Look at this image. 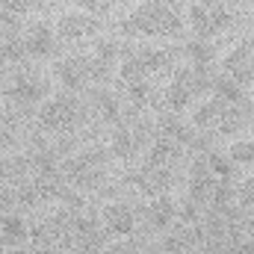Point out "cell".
Here are the masks:
<instances>
[{"instance_id": "1", "label": "cell", "mask_w": 254, "mask_h": 254, "mask_svg": "<svg viewBox=\"0 0 254 254\" xmlns=\"http://www.w3.org/2000/svg\"><path fill=\"white\" fill-rule=\"evenodd\" d=\"M122 27H125V33L169 36V33H178V30H181V18H178V12H172L166 3L151 0V3H145V6H139Z\"/></svg>"}, {"instance_id": "2", "label": "cell", "mask_w": 254, "mask_h": 254, "mask_svg": "<svg viewBox=\"0 0 254 254\" xmlns=\"http://www.w3.org/2000/svg\"><path fill=\"white\" fill-rule=\"evenodd\" d=\"M190 18H192V27H195V33H198V39L216 36V33H222V30L231 24V12H228L222 3H216V0L195 3L192 12H190Z\"/></svg>"}, {"instance_id": "3", "label": "cell", "mask_w": 254, "mask_h": 254, "mask_svg": "<svg viewBox=\"0 0 254 254\" xmlns=\"http://www.w3.org/2000/svg\"><path fill=\"white\" fill-rule=\"evenodd\" d=\"M39 119H42V125L48 127V130H63V127H68L74 119H77V101H74L71 95L54 98L51 104L42 107Z\"/></svg>"}, {"instance_id": "4", "label": "cell", "mask_w": 254, "mask_h": 254, "mask_svg": "<svg viewBox=\"0 0 254 254\" xmlns=\"http://www.w3.org/2000/svg\"><path fill=\"white\" fill-rule=\"evenodd\" d=\"M57 74L68 89H80L86 80L95 77V65H92L89 57H71V60H63L57 65Z\"/></svg>"}, {"instance_id": "5", "label": "cell", "mask_w": 254, "mask_h": 254, "mask_svg": "<svg viewBox=\"0 0 254 254\" xmlns=\"http://www.w3.org/2000/svg\"><path fill=\"white\" fill-rule=\"evenodd\" d=\"M228 74L237 80V83H252L254 80V42H246V45H240L231 57H228Z\"/></svg>"}, {"instance_id": "6", "label": "cell", "mask_w": 254, "mask_h": 254, "mask_svg": "<svg viewBox=\"0 0 254 254\" xmlns=\"http://www.w3.org/2000/svg\"><path fill=\"white\" fill-rule=\"evenodd\" d=\"M57 30H60L63 39L74 42V39H83V36L95 33L98 30V21L92 15H86V12H71V15H63L60 18V27Z\"/></svg>"}, {"instance_id": "7", "label": "cell", "mask_w": 254, "mask_h": 254, "mask_svg": "<svg viewBox=\"0 0 254 254\" xmlns=\"http://www.w3.org/2000/svg\"><path fill=\"white\" fill-rule=\"evenodd\" d=\"M195 95H198V92H195V71H192V68H181V71L175 74L172 89H169V104H172L175 110H181V107L190 104Z\"/></svg>"}, {"instance_id": "8", "label": "cell", "mask_w": 254, "mask_h": 254, "mask_svg": "<svg viewBox=\"0 0 254 254\" xmlns=\"http://www.w3.org/2000/svg\"><path fill=\"white\" fill-rule=\"evenodd\" d=\"M54 48H57V39H54L51 24H36L27 36V54L30 57H51Z\"/></svg>"}, {"instance_id": "9", "label": "cell", "mask_w": 254, "mask_h": 254, "mask_svg": "<svg viewBox=\"0 0 254 254\" xmlns=\"http://www.w3.org/2000/svg\"><path fill=\"white\" fill-rule=\"evenodd\" d=\"M45 95H48V83H45L42 77L24 74V77H18V83L12 86V98L21 101V104H36V101H42Z\"/></svg>"}, {"instance_id": "10", "label": "cell", "mask_w": 254, "mask_h": 254, "mask_svg": "<svg viewBox=\"0 0 254 254\" xmlns=\"http://www.w3.org/2000/svg\"><path fill=\"white\" fill-rule=\"evenodd\" d=\"M104 222L113 234H130L133 231V210H127L125 204H110L104 210Z\"/></svg>"}, {"instance_id": "11", "label": "cell", "mask_w": 254, "mask_h": 254, "mask_svg": "<svg viewBox=\"0 0 254 254\" xmlns=\"http://www.w3.org/2000/svg\"><path fill=\"white\" fill-rule=\"evenodd\" d=\"M148 219L154 222V228H169V225L175 222V204H172L169 198H157V201H151V207H148Z\"/></svg>"}, {"instance_id": "12", "label": "cell", "mask_w": 254, "mask_h": 254, "mask_svg": "<svg viewBox=\"0 0 254 254\" xmlns=\"http://www.w3.org/2000/svg\"><path fill=\"white\" fill-rule=\"evenodd\" d=\"M222 110H225V104H219V101L201 104V110L195 113V125H198V127H204V130H210V127H219Z\"/></svg>"}, {"instance_id": "13", "label": "cell", "mask_w": 254, "mask_h": 254, "mask_svg": "<svg viewBox=\"0 0 254 254\" xmlns=\"http://www.w3.org/2000/svg\"><path fill=\"white\" fill-rule=\"evenodd\" d=\"M133 148H136V139L127 133L125 127H122V130H116V136H113V151H116V157L127 160V157L133 154Z\"/></svg>"}, {"instance_id": "14", "label": "cell", "mask_w": 254, "mask_h": 254, "mask_svg": "<svg viewBox=\"0 0 254 254\" xmlns=\"http://www.w3.org/2000/svg\"><path fill=\"white\" fill-rule=\"evenodd\" d=\"M187 51H190L192 63H195V65H201V68L213 63V48H210L207 42H192V45L187 48Z\"/></svg>"}, {"instance_id": "15", "label": "cell", "mask_w": 254, "mask_h": 254, "mask_svg": "<svg viewBox=\"0 0 254 254\" xmlns=\"http://www.w3.org/2000/svg\"><path fill=\"white\" fill-rule=\"evenodd\" d=\"M3 237H6L9 243H21V240L27 237V228H24V222H21L18 216L6 219V222H3Z\"/></svg>"}, {"instance_id": "16", "label": "cell", "mask_w": 254, "mask_h": 254, "mask_svg": "<svg viewBox=\"0 0 254 254\" xmlns=\"http://www.w3.org/2000/svg\"><path fill=\"white\" fill-rule=\"evenodd\" d=\"M207 166H210V172H213V175H219L222 181H231V178H234V166H231L228 160H222L219 154H210Z\"/></svg>"}, {"instance_id": "17", "label": "cell", "mask_w": 254, "mask_h": 254, "mask_svg": "<svg viewBox=\"0 0 254 254\" xmlns=\"http://www.w3.org/2000/svg\"><path fill=\"white\" fill-rule=\"evenodd\" d=\"M190 243H192V234H190V231H178L175 237H169V240H166V246H163V249H166L169 254L187 252V249H190Z\"/></svg>"}, {"instance_id": "18", "label": "cell", "mask_w": 254, "mask_h": 254, "mask_svg": "<svg viewBox=\"0 0 254 254\" xmlns=\"http://www.w3.org/2000/svg\"><path fill=\"white\" fill-rule=\"evenodd\" d=\"M98 104H101V113L107 119H116L119 116V107H116V98L113 95H98Z\"/></svg>"}, {"instance_id": "19", "label": "cell", "mask_w": 254, "mask_h": 254, "mask_svg": "<svg viewBox=\"0 0 254 254\" xmlns=\"http://www.w3.org/2000/svg\"><path fill=\"white\" fill-rule=\"evenodd\" d=\"M33 3H39V0H0V6H3V9H12V12H24V9H30Z\"/></svg>"}, {"instance_id": "20", "label": "cell", "mask_w": 254, "mask_h": 254, "mask_svg": "<svg viewBox=\"0 0 254 254\" xmlns=\"http://www.w3.org/2000/svg\"><path fill=\"white\" fill-rule=\"evenodd\" d=\"M15 172H18V166H15V163H9V160H0V181H9V178H15Z\"/></svg>"}, {"instance_id": "21", "label": "cell", "mask_w": 254, "mask_h": 254, "mask_svg": "<svg viewBox=\"0 0 254 254\" xmlns=\"http://www.w3.org/2000/svg\"><path fill=\"white\" fill-rule=\"evenodd\" d=\"M9 204H12V195H9L6 190H0V210H6Z\"/></svg>"}]
</instances>
